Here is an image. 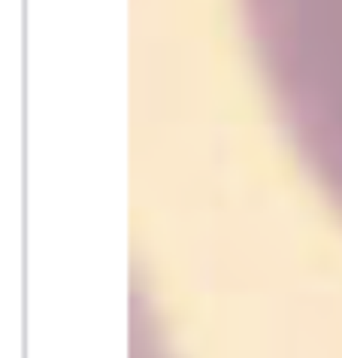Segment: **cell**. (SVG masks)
I'll return each mask as SVG.
<instances>
[{
	"mask_svg": "<svg viewBox=\"0 0 342 358\" xmlns=\"http://www.w3.org/2000/svg\"><path fill=\"white\" fill-rule=\"evenodd\" d=\"M276 122L342 219V0H239Z\"/></svg>",
	"mask_w": 342,
	"mask_h": 358,
	"instance_id": "1",
	"label": "cell"
}]
</instances>
